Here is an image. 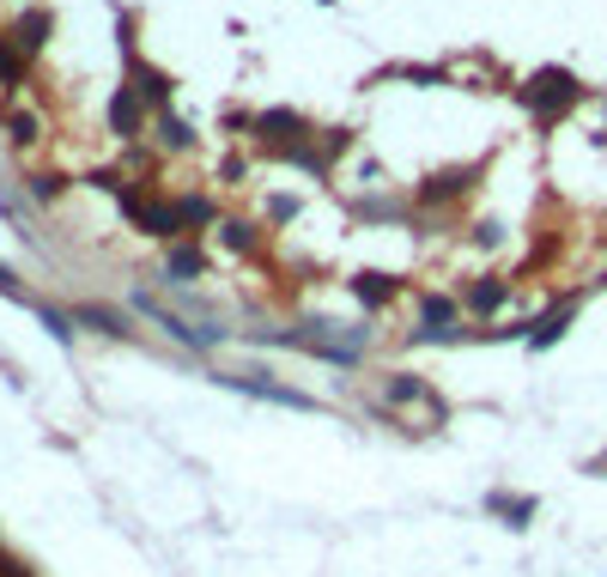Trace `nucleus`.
<instances>
[{"label": "nucleus", "mask_w": 607, "mask_h": 577, "mask_svg": "<svg viewBox=\"0 0 607 577\" xmlns=\"http://www.w3.org/2000/svg\"><path fill=\"white\" fill-rule=\"evenodd\" d=\"M577 98H584V85L571 80V73H559V68H547L535 85H523V104L535 110V115H553V110H571Z\"/></svg>", "instance_id": "f257e3e1"}, {"label": "nucleus", "mask_w": 607, "mask_h": 577, "mask_svg": "<svg viewBox=\"0 0 607 577\" xmlns=\"http://www.w3.org/2000/svg\"><path fill=\"white\" fill-rule=\"evenodd\" d=\"M152 134H159V146H176V152L195 146V134H189V128L176 122V115H159V128H152Z\"/></svg>", "instance_id": "39448f33"}, {"label": "nucleus", "mask_w": 607, "mask_h": 577, "mask_svg": "<svg viewBox=\"0 0 607 577\" xmlns=\"http://www.w3.org/2000/svg\"><path fill=\"white\" fill-rule=\"evenodd\" d=\"M419 316H425V335H444V328L456 323L462 311H456L449 298H425V304H419Z\"/></svg>", "instance_id": "7ed1b4c3"}, {"label": "nucleus", "mask_w": 607, "mask_h": 577, "mask_svg": "<svg viewBox=\"0 0 607 577\" xmlns=\"http://www.w3.org/2000/svg\"><path fill=\"white\" fill-rule=\"evenodd\" d=\"M219 383H231V389H243V395H262V402H280V407H299V414H310V395L299 389H280V383H255V377H219Z\"/></svg>", "instance_id": "f03ea898"}, {"label": "nucleus", "mask_w": 607, "mask_h": 577, "mask_svg": "<svg viewBox=\"0 0 607 577\" xmlns=\"http://www.w3.org/2000/svg\"><path fill=\"white\" fill-rule=\"evenodd\" d=\"M353 292H358L365 304H383L395 286H390V274H358V286H353Z\"/></svg>", "instance_id": "0eeeda50"}, {"label": "nucleus", "mask_w": 607, "mask_h": 577, "mask_svg": "<svg viewBox=\"0 0 607 577\" xmlns=\"http://www.w3.org/2000/svg\"><path fill=\"white\" fill-rule=\"evenodd\" d=\"M134 80H140V98H152V104H164V98H171V80H164L159 68H146V61H134Z\"/></svg>", "instance_id": "20e7f679"}, {"label": "nucleus", "mask_w": 607, "mask_h": 577, "mask_svg": "<svg viewBox=\"0 0 607 577\" xmlns=\"http://www.w3.org/2000/svg\"><path fill=\"white\" fill-rule=\"evenodd\" d=\"M201 267H206V262H201V255H195V250H171V274H183V280H195V274H201Z\"/></svg>", "instance_id": "1a4fd4ad"}, {"label": "nucleus", "mask_w": 607, "mask_h": 577, "mask_svg": "<svg viewBox=\"0 0 607 577\" xmlns=\"http://www.w3.org/2000/svg\"><path fill=\"white\" fill-rule=\"evenodd\" d=\"M110 122H115V128H122V134H128V128L140 122V98H134V92H122V98H115V104H110Z\"/></svg>", "instance_id": "6e6552de"}, {"label": "nucleus", "mask_w": 607, "mask_h": 577, "mask_svg": "<svg viewBox=\"0 0 607 577\" xmlns=\"http://www.w3.org/2000/svg\"><path fill=\"white\" fill-rule=\"evenodd\" d=\"M0 80H7V85H24V68L7 55V49H0Z\"/></svg>", "instance_id": "9d476101"}, {"label": "nucleus", "mask_w": 607, "mask_h": 577, "mask_svg": "<svg viewBox=\"0 0 607 577\" xmlns=\"http://www.w3.org/2000/svg\"><path fill=\"white\" fill-rule=\"evenodd\" d=\"M505 298H510V286H505V280H480V286L468 292V304H474V311H498Z\"/></svg>", "instance_id": "423d86ee"}, {"label": "nucleus", "mask_w": 607, "mask_h": 577, "mask_svg": "<svg viewBox=\"0 0 607 577\" xmlns=\"http://www.w3.org/2000/svg\"><path fill=\"white\" fill-rule=\"evenodd\" d=\"M225 243L231 250H250V225H225Z\"/></svg>", "instance_id": "9b49d317"}]
</instances>
